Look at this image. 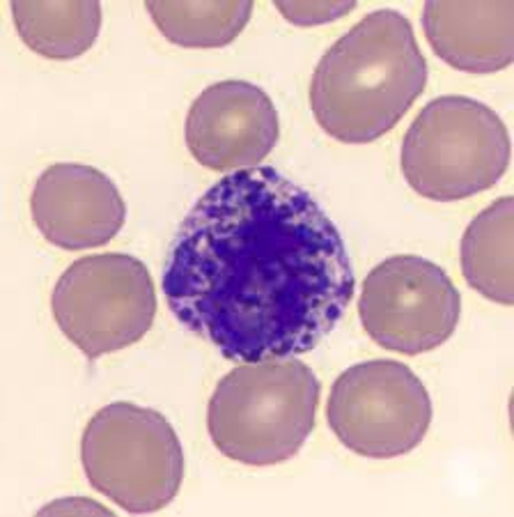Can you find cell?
<instances>
[{
  "mask_svg": "<svg viewBox=\"0 0 514 517\" xmlns=\"http://www.w3.org/2000/svg\"><path fill=\"white\" fill-rule=\"evenodd\" d=\"M510 147L506 127L491 111L432 106L407 130L401 168L419 195L438 202L455 201L495 185L507 169Z\"/></svg>",
  "mask_w": 514,
  "mask_h": 517,
  "instance_id": "cell-2",
  "label": "cell"
},
{
  "mask_svg": "<svg viewBox=\"0 0 514 517\" xmlns=\"http://www.w3.org/2000/svg\"><path fill=\"white\" fill-rule=\"evenodd\" d=\"M275 6L290 23L309 26L331 21L348 12L351 1H276Z\"/></svg>",
  "mask_w": 514,
  "mask_h": 517,
  "instance_id": "cell-13",
  "label": "cell"
},
{
  "mask_svg": "<svg viewBox=\"0 0 514 517\" xmlns=\"http://www.w3.org/2000/svg\"><path fill=\"white\" fill-rule=\"evenodd\" d=\"M155 25L172 43L186 48L220 47L232 41L247 24L253 1L147 0Z\"/></svg>",
  "mask_w": 514,
  "mask_h": 517,
  "instance_id": "cell-12",
  "label": "cell"
},
{
  "mask_svg": "<svg viewBox=\"0 0 514 517\" xmlns=\"http://www.w3.org/2000/svg\"><path fill=\"white\" fill-rule=\"evenodd\" d=\"M327 420L347 448L368 458L386 459L406 453L426 434L432 417L427 389L412 372L389 396H335Z\"/></svg>",
  "mask_w": 514,
  "mask_h": 517,
  "instance_id": "cell-9",
  "label": "cell"
},
{
  "mask_svg": "<svg viewBox=\"0 0 514 517\" xmlns=\"http://www.w3.org/2000/svg\"><path fill=\"white\" fill-rule=\"evenodd\" d=\"M513 197L499 198L479 212L460 240V263L467 284L487 299L512 305Z\"/></svg>",
  "mask_w": 514,
  "mask_h": 517,
  "instance_id": "cell-10",
  "label": "cell"
},
{
  "mask_svg": "<svg viewBox=\"0 0 514 517\" xmlns=\"http://www.w3.org/2000/svg\"><path fill=\"white\" fill-rule=\"evenodd\" d=\"M362 311L390 313L395 346L412 355L433 349L453 334L461 312L458 289L438 265L399 254L370 271L362 286Z\"/></svg>",
  "mask_w": 514,
  "mask_h": 517,
  "instance_id": "cell-5",
  "label": "cell"
},
{
  "mask_svg": "<svg viewBox=\"0 0 514 517\" xmlns=\"http://www.w3.org/2000/svg\"><path fill=\"white\" fill-rule=\"evenodd\" d=\"M278 133L269 96L238 80L205 88L191 105L184 124L185 143L194 159L220 172L254 166L273 149Z\"/></svg>",
  "mask_w": 514,
  "mask_h": 517,
  "instance_id": "cell-6",
  "label": "cell"
},
{
  "mask_svg": "<svg viewBox=\"0 0 514 517\" xmlns=\"http://www.w3.org/2000/svg\"><path fill=\"white\" fill-rule=\"evenodd\" d=\"M100 438V488L132 513L159 510L177 494L184 471L182 448L170 423L155 410L124 403L96 416Z\"/></svg>",
  "mask_w": 514,
  "mask_h": 517,
  "instance_id": "cell-3",
  "label": "cell"
},
{
  "mask_svg": "<svg viewBox=\"0 0 514 517\" xmlns=\"http://www.w3.org/2000/svg\"><path fill=\"white\" fill-rule=\"evenodd\" d=\"M32 218L49 242L68 250L100 246L122 225L125 203L114 183L89 165L58 162L37 178L30 198Z\"/></svg>",
  "mask_w": 514,
  "mask_h": 517,
  "instance_id": "cell-7",
  "label": "cell"
},
{
  "mask_svg": "<svg viewBox=\"0 0 514 517\" xmlns=\"http://www.w3.org/2000/svg\"><path fill=\"white\" fill-rule=\"evenodd\" d=\"M14 25L23 42L48 59L66 60L89 49L102 21L99 1H11Z\"/></svg>",
  "mask_w": 514,
  "mask_h": 517,
  "instance_id": "cell-11",
  "label": "cell"
},
{
  "mask_svg": "<svg viewBox=\"0 0 514 517\" xmlns=\"http://www.w3.org/2000/svg\"><path fill=\"white\" fill-rule=\"evenodd\" d=\"M312 396L220 395L210 402L208 431L225 457L253 467L293 457L316 424Z\"/></svg>",
  "mask_w": 514,
  "mask_h": 517,
  "instance_id": "cell-8",
  "label": "cell"
},
{
  "mask_svg": "<svg viewBox=\"0 0 514 517\" xmlns=\"http://www.w3.org/2000/svg\"><path fill=\"white\" fill-rule=\"evenodd\" d=\"M153 301L144 267L130 256L106 253L74 261L57 281L51 306L63 333L93 359L118 346L124 305Z\"/></svg>",
  "mask_w": 514,
  "mask_h": 517,
  "instance_id": "cell-4",
  "label": "cell"
},
{
  "mask_svg": "<svg viewBox=\"0 0 514 517\" xmlns=\"http://www.w3.org/2000/svg\"><path fill=\"white\" fill-rule=\"evenodd\" d=\"M395 12L366 16L338 40L318 64L310 101L328 135L342 143L373 141L392 129L411 98L404 85L406 28Z\"/></svg>",
  "mask_w": 514,
  "mask_h": 517,
  "instance_id": "cell-1",
  "label": "cell"
}]
</instances>
